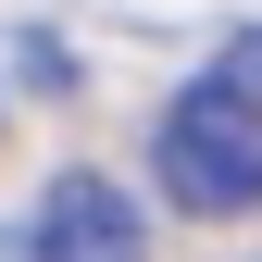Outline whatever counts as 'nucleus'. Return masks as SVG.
Masks as SVG:
<instances>
[{
  "instance_id": "nucleus-1",
  "label": "nucleus",
  "mask_w": 262,
  "mask_h": 262,
  "mask_svg": "<svg viewBox=\"0 0 262 262\" xmlns=\"http://www.w3.org/2000/svg\"><path fill=\"white\" fill-rule=\"evenodd\" d=\"M150 175H162V200L200 212V225H237V212L262 200V50H250V38H225L200 75L162 100Z\"/></svg>"
},
{
  "instance_id": "nucleus-2",
  "label": "nucleus",
  "mask_w": 262,
  "mask_h": 262,
  "mask_svg": "<svg viewBox=\"0 0 262 262\" xmlns=\"http://www.w3.org/2000/svg\"><path fill=\"white\" fill-rule=\"evenodd\" d=\"M25 262H150V212L113 175H50L38 225H25Z\"/></svg>"
}]
</instances>
